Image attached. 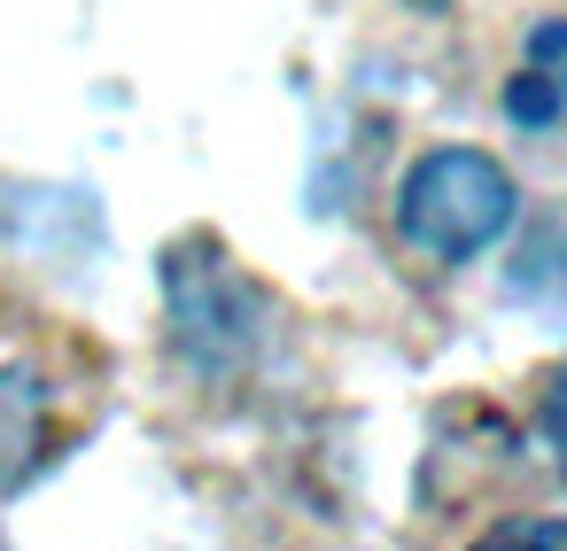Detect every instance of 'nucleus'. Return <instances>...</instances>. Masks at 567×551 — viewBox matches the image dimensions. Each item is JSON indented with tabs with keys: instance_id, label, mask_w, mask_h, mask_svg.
Listing matches in <instances>:
<instances>
[{
	"instance_id": "1",
	"label": "nucleus",
	"mask_w": 567,
	"mask_h": 551,
	"mask_svg": "<svg viewBox=\"0 0 567 551\" xmlns=\"http://www.w3.org/2000/svg\"><path fill=\"white\" fill-rule=\"evenodd\" d=\"M513 218H520V187L482 148H427L396 179V233L427 264H474L513 233Z\"/></svg>"
},
{
	"instance_id": "2",
	"label": "nucleus",
	"mask_w": 567,
	"mask_h": 551,
	"mask_svg": "<svg viewBox=\"0 0 567 551\" xmlns=\"http://www.w3.org/2000/svg\"><path fill=\"white\" fill-rule=\"evenodd\" d=\"M164 311H172V342L195 373H241V365H257V350L272 334V295L210 233H187L164 249Z\"/></svg>"
},
{
	"instance_id": "3",
	"label": "nucleus",
	"mask_w": 567,
	"mask_h": 551,
	"mask_svg": "<svg viewBox=\"0 0 567 551\" xmlns=\"http://www.w3.org/2000/svg\"><path fill=\"white\" fill-rule=\"evenodd\" d=\"M48 443H55V427H48L40 373H0V497L48 466Z\"/></svg>"
},
{
	"instance_id": "4",
	"label": "nucleus",
	"mask_w": 567,
	"mask_h": 551,
	"mask_svg": "<svg viewBox=\"0 0 567 551\" xmlns=\"http://www.w3.org/2000/svg\"><path fill=\"white\" fill-rule=\"evenodd\" d=\"M505 288L528 295V303H567V218H559V226H536V233L520 241Z\"/></svg>"
},
{
	"instance_id": "5",
	"label": "nucleus",
	"mask_w": 567,
	"mask_h": 551,
	"mask_svg": "<svg viewBox=\"0 0 567 551\" xmlns=\"http://www.w3.org/2000/svg\"><path fill=\"white\" fill-rule=\"evenodd\" d=\"M559 117H567V86H559L551 71L528 63V71L505 79V125H520V133H551Z\"/></svg>"
},
{
	"instance_id": "6",
	"label": "nucleus",
	"mask_w": 567,
	"mask_h": 551,
	"mask_svg": "<svg viewBox=\"0 0 567 551\" xmlns=\"http://www.w3.org/2000/svg\"><path fill=\"white\" fill-rule=\"evenodd\" d=\"M536 435H544V450L559 458V474H567V365L544 381V404H536Z\"/></svg>"
},
{
	"instance_id": "7",
	"label": "nucleus",
	"mask_w": 567,
	"mask_h": 551,
	"mask_svg": "<svg viewBox=\"0 0 567 551\" xmlns=\"http://www.w3.org/2000/svg\"><path fill=\"white\" fill-rule=\"evenodd\" d=\"M528 63H536V71H551V79L567 86V17H544V24L528 32Z\"/></svg>"
},
{
	"instance_id": "8",
	"label": "nucleus",
	"mask_w": 567,
	"mask_h": 551,
	"mask_svg": "<svg viewBox=\"0 0 567 551\" xmlns=\"http://www.w3.org/2000/svg\"><path fill=\"white\" fill-rule=\"evenodd\" d=\"M482 543H567V520H497Z\"/></svg>"
},
{
	"instance_id": "9",
	"label": "nucleus",
	"mask_w": 567,
	"mask_h": 551,
	"mask_svg": "<svg viewBox=\"0 0 567 551\" xmlns=\"http://www.w3.org/2000/svg\"><path fill=\"white\" fill-rule=\"evenodd\" d=\"M412 9H427V17H443V9H451V0H412Z\"/></svg>"
}]
</instances>
